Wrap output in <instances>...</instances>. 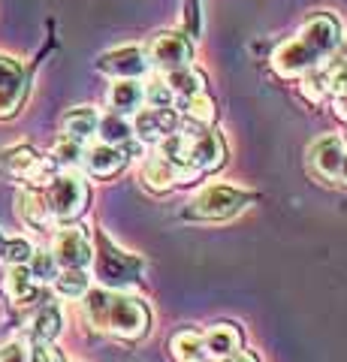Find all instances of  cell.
I'll list each match as a JSON object with an SVG mask.
<instances>
[{
  "label": "cell",
  "instance_id": "1",
  "mask_svg": "<svg viewBox=\"0 0 347 362\" xmlns=\"http://www.w3.org/2000/svg\"><path fill=\"white\" fill-rule=\"evenodd\" d=\"M341 21L332 13H317L296 30L293 40L272 52V70L281 78H302L311 70H320V64L341 49Z\"/></svg>",
  "mask_w": 347,
  "mask_h": 362
},
{
  "label": "cell",
  "instance_id": "2",
  "mask_svg": "<svg viewBox=\"0 0 347 362\" xmlns=\"http://www.w3.org/2000/svg\"><path fill=\"white\" fill-rule=\"evenodd\" d=\"M85 317L91 320V326L103 332H112L124 341H136L145 338L151 329V311L148 305L136 296L127 293L109 290V287H97L85 293Z\"/></svg>",
  "mask_w": 347,
  "mask_h": 362
},
{
  "label": "cell",
  "instance_id": "3",
  "mask_svg": "<svg viewBox=\"0 0 347 362\" xmlns=\"http://www.w3.org/2000/svg\"><path fill=\"white\" fill-rule=\"evenodd\" d=\"M254 202L251 190L233 187V185H208L187 202L182 218L187 221H230L239 211H245Z\"/></svg>",
  "mask_w": 347,
  "mask_h": 362
},
{
  "label": "cell",
  "instance_id": "4",
  "mask_svg": "<svg viewBox=\"0 0 347 362\" xmlns=\"http://www.w3.org/2000/svg\"><path fill=\"white\" fill-rule=\"evenodd\" d=\"M88 199H91V190H88V181L82 175L70 173V169L52 175L46 190V206L54 221H76L88 209Z\"/></svg>",
  "mask_w": 347,
  "mask_h": 362
},
{
  "label": "cell",
  "instance_id": "5",
  "mask_svg": "<svg viewBox=\"0 0 347 362\" xmlns=\"http://www.w3.org/2000/svg\"><path fill=\"white\" fill-rule=\"evenodd\" d=\"M148 64L154 70H160L163 76L172 73V70H182L194 61V42H190L187 33L182 30H163V33H154V40L148 42Z\"/></svg>",
  "mask_w": 347,
  "mask_h": 362
},
{
  "label": "cell",
  "instance_id": "6",
  "mask_svg": "<svg viewBox=\"0 0 347 362\" xmlns=\"http://www.w3.org/2000/svg\"><path fill=\"white\" fill-rule=\"evenodd\" d=\"M52 257L58 269H88V263L94 259V247L88 242V233L79 226H66L54 235L52 242Z\"/></svg>",
  "mask_w": 347,
  "mask_h": 362
},
{
  "label": "cell",
  "instance_id": "7",
  "mask_svg": "<svg viewBox=\"0 0 347 362\" xmlns=\"http://www.w3.org/2000/svg\"><path fill=\"white\" fill-rule=\"evenodd\" d=\"M97 70L112 78H142L151 70V64H148V54H145L142 45H121V49L100 54Z\"/></svg>",
  "mask_w": 347,
  "mask_h": 362
},
{
  "label": "cell",
  "instance_id": "8",
  "mask_svg": "<svg viewBox=\"0 0 347 362\" xmlns=\"http://www.w3.org/2000/svg\"><path fill=\"white\" fill-rule=\"evenodd\" d=\"M344 139L335 133H323L317 136L314 142L308 145V154H305V163L308 169L323 181H335L339 178V166H341V157H344Z\"/></svg>",
  "mask_w": 347,
  "mask_h": 362
},
{
  "label": "cell",
  "instance_id": "9",
  "mask_svg": "<svg viewBox=\"0 0 347 362\" xmlns=\"http://www.w3.org/2000/svg\"><path fill=\"white\" fill-rule=\"evenodd\" d=\"M223 160H227V145H223L220 133L208 130V127L190 130V166H194L199 175L218 173Z\"/></svg>",
  "mask_w": 347,
  "mask_h": 362
},
{
  "label": "cell",
  "instance_id": "10",
  "mask_svg": "<svg viewBox=\"0 0 347 362\" xmlns=\"http://www.w3.org/2000/svg\"><path fill=\"white\" fill-rule=\"evenodd\" d=\"M52 166L49 160H42V157L30 148V145H18V148H9L4 154V169L9 175L16 178H25V181H52Z\"/></svg>",
  "mask_w": 347,
  "mask_h": 362
},
{
  "label": "cell",
  "instance_id": "11",
  "mask_svg": "<svg viewBox=\"0 0 347 362\" xmlns=\"http://www.w3.org/2000/svg\"><path fill=\"white\" fill-rule=\"evenodd\" d=\"M178 130V115L172 109H139L133 121V136L145 145H158L163 136Z\"/></svg>",
  "mask_w": 347,
  "mask_h": 362
},
{
  "label": "cell",
  "instance_id": "12",
  "mask_svg": "<svg viewBox=\"0 0 347 362\" xmlns=\"http://www.w3.org/2000/svg\"><path fill=\"white\" fill-rule=\"evenodd\" d=\"M97 275H100V281H103L106 287L121 290V287H127V284L136 281L139 259H133V257L121 254V251H103L97 257Z\"/></svg>",
  "mask_w": 347,
  "mask_h": 362
},
{
  "label": "cell",
  "instance_id": "13",
  "mask_svg": "<svg viewBox=\"0 0 347 362\" xmlns=\"http://www.w3.org/2000/svg\"><path fill=\"white\" fill-rule=\"evenodd\" d=\"M82 163H85V169H88L91 175H97V178H112V175H118L121 169H124L127 151H124V148H115V145L97 142V145H91V148L85 151Z\"/></svg>",
  "mask_w": 347,
  "mask_h": 362
},
{
  "label": "cell",
  "instance_id": "14",
  "mask_svg": "<svg viewBox=\"0 0 347 362\" xmlns=\"http://www.w3.org/2000/svg\"><path fill=\"white\" fill-rule=\"evenodd\" d=\"M109 106L118 115H136V112L145 106V90L139 78H115L109 88Z\"/></svg>",
  "mask_w": 347,
  "mask_h": 362
},
{
  "label": "cell",
  "instance_id": "15",
  "mask_svg": "<svg viewBox=\"0 0 347 362\" xmlns=\"http://www.w3.org/2000/svg\"><path fill=\"white\" fill-rule=\"evenodd\" d=\"M97 139L103 142V145H115V148H124L127 154L136 148L139 151V139L133 142V124L124 118V115H118V112H109V115L100 118L97 124Z\"/></svg>",
  "mask_w": 347,
  "mask_h": 362
},
{
  "label": "cell",
  "instance_id": "16",
  "mask_svg": "<svg viewBox=\"0 0 347 362\" xmlns=\"http://www.w3.org/2000/svg\"><path fill=\"white\" fill-rule=\"evenodd\" d=\"M142 181L151 190H158V194H166V190L182 185V175H178V169L166 160V157H160L158 151H154L142 160Z\"/></svg>",
  "mask_w": 347,
  "mask_h": 362
},
{
  "label": "cell",
  "instance_id": "17",
  "mask_svg": "<svg viewBox=\"0 0 347 362\" xmlns=\"http://www.w3.org/2000/svg\"><path fill=\"white\" fill-rule=\"evenodd\" d=\"M206 335V354L208 359H223L230 354H236V350H242L245 344V335L236 323H215Z\"/></svg>",
  "mask_w": 347,
  "mask_h": 362
},
{
  "label": "cell",
  "instance_id": "18",
  "mask_svg": "<svg viewBox=\"0 0 347 362\" xmlns=\"http://www.w3.org/2000/svg\"><path fill=\"white\" fill-rule=\"evenodd\" d=\"M97 124H100L97 109L79 106V109H70V112H66L64 121H61V127H64L66 139H76V142L85 145L88 139H94V136H97Z\"/></svg>",
  "mask_w": 347,
  "mask_h": 362
},
{
  "label": "cell",
  "instance_id": "19",
  "mask_svg": "<svg viewBox=\"0 0 347 362\" xmlns=\"http://www.w3.org/2000/svg\"><path fill=\"white\" fill-rule=\"evenodd\" d=\"M166 85H170V90L178 97V100H187V97H196V94H206V85H208V78L203 70H196L194 64H187L182 66V70H172V73H166Z\"/></svg>",
  "mask_w": 347,
  "mask_h": 362
},
{
  "label": "cell",
  "instance_id": "20",
  "mask_svg": "<svg viewBox=\"0 0 347 362\" xmlns=\"http://www.w3.org/2000/svg\"><path fill=\"white\" fill-rule=\"evenodd\" d=\"M170 350L178 362H208L206 335L199 329H178L170 341Z\"/></svg>",
  "mask_w": 347,
  "mask_h": 362
},
{
  "label": "cell",
  "instance_id": "21",
  "mask_svg": "<svg viewBox=\"0 0 347 362\" xmlns=\"http://www.w3.org/2000/svg\"><path fill=\"white\" fill-rule=\"evenodd\" d=\"M64 329V314L61 308L54 302L49 305H42V308L33 314V320H30V341L37 344V341H54V338L61 335Z\"/></svg>",
  "mask_w": 347,
  "mask_h": 362
},
{
  "label": "cell",
  "instance_id": "22",
  "mask_svg": "<svg viewBox=\"0 0 347 362\" xmlns=\"http://www.w3.org/2000/svg\"><path fill=\"white\" fill-rule=\"evenodd\" d=\"M16 202H18V218L28 226H33V230H46L52 223V211L46 206V197L37 194V190H21Z\"/></svg>",
  "mask_w": 347,
  "mask_h": 362
},
{
  "label": "cell",
  "instance_id": "23",
  "mask_svg": "<svg viewBox=\"0 0 347 362\" xmlns=\"http://www.w3.org/2000/svg\"><path fill=\"white\" fill-rule=\"evenodd\" d=\"M4 287H6V296L16 305H25V302H30L33 296H37V281L30 278L28 266H9Z\"/></svg>",
  "mask_w": 347,
  "mask_h": 362
},
{
  "label": "cell",
  "instance_id": "24",
  "mask_svg": "<svg viewBox=\"0 0 347 362\" xmlns=\"http://www.w3.org/2000/svg\"><path fill=\"white\" fill-rule=\"evenodd\" d=\"M54 290L61 293L64 299H82L88 290H91V278H88L85 269H64L54 278Z\"/></svg>",
  "mask_w": 347,
  "mask_h": 362
},
{
  "label": "cell",
  "instance_id": "25",
  "mask_svg": "<svg viewBox=\"0 0 347 362\" xmlns=\"http://www.w3.org/2000/svg\"><path fill=\"white\" fill-rule=\"evenodd\" d=\"M182 112L187 121H194L196 127H211V121H215V100L208 94H196V97H187L182 100Z\"/></svg>",
  "mask_w": 347,
  "mask_h": 362
},
{
  "label": "cell",
  "instance_id": "26",
  "mask_svg": "<svg viewBox=\"0 0 347 362\" xmlns=\"http://www.w3.org/2000/svg\"><path fill=\"white\" fill-rule=\"evenodd\" d=\"M142 90H145V103H148V109H172L175 94L170 90L163 76H151L148 82L142 85Z\"/></svg>",
  "mask_w": 347,
  "mask_h": 362
},
{
  "label": "cell",
  "instance_id": "27",
  "mask_svg": "<svg viewBox=\"0 0 347 362\" xmlns=\"http://www.w3.org/2000/svg\"><path fill=\"white\" fill-rule=\"evenodd\" d=\"M28 272L37 284H52L58 278V263H54L52 251H33V257L28 259Z\"/></svg>",
  "mask_w": 347,
  "mask_h": 362
},
{
  "label": "cell",
  "instance_id": "28",
  "mask_svg": "<svg viewBox=\"0 0 347 362\" xmlns=\"http://www.w3.org/2000/svg\"><path fill=\"white\" fill-rule=\"evenodd\" d=\"M33 257V245L28 239H4L0 242V259H4L6 266H28V259Z\"/></svg>",
  "mask_w": 347,
  "mask_h": 362
},
{
  "label": "cell",
  "instance_id": "29",
  "mask_svg": "<svg viewBox=\"0 0 347 362\" xmlns=\"http://www.w3.org/2000/svg\"><path fill=\"white\" fill-rule=\"evenodd\" d=\"M82 157H85V145L64 136V139H58V145H54V151H52V163L64 166V169H73V166L82 163Z\"/></svg>",
  "mask_w": 347,
  "mask_h": 362
},
{
  "label": "cell",
  "instance_id": "30",
  "mask_svg": "<svg viewBox=\"0 0 347 362\" xmlns=\"http://www.w3.org/2000/svg\"><path fill=\"white\" fill-rule=\"evenodd\" d=\"M323 82H327V94L332 100L347 97V61H332L329 70H323Z\"/></svg>",
  "mask_w": 347,
  "mask_h": 362
},
{
  "label": "cell",
  "instance_id": "31",
  "mask_svg": "<svg viewBox=\"0 0 347 362\" xmlns=\"http://www.w3.org/2000/svg\"><path fill=\"white\" fill-rule=\"evenodd\" d=\"M299 90H302V97H308L314 106H320L323 100L329 97V94H327V82H323V73H317V70H311V73L302 76Z\"/></svg>",
  "mask_w": 347,
  "mask_h": 362
},
{
  "label": "cell",
  "instance_id": "32",
  "mask_svg": "<svg viewBox=\"0 0 347 362\" xmlns=\"http://www.w3.org/2000/svg\"><path fill=\"white\" fill-rule=\"evenodd\" d=\"M16 85H28L25 78V66L9 54H0V88H16Z\"/></svg>",
  "mask_w": 347,
  "mask_h": 362
},
{
  "label": "cell",
  "instance_id": "33",
  "mask_svg": "<svg viewBox=\"0 0 347 362\" xmlns=\"http://www.w3.org/2000/svg\"><path fill=\"white\" fill-rule=\"evenodd\" d=\"M25 90L28 85H16V88H0V118H9L16 115L21 100H25Z\"/></svg>",
  "mask_w": 347,
  "mask_h": 362
},
{
  "label": "cell",
  "instance_id": "34",
  "mask_svg": "<svg viewBox=\"0 0 347 362\" xmlns=\"http://www.w3.org/2000/svg\"><path fill=\"white\" fill-rule=\"evenodd\" d=\"M28 362H66V359H64L61 350L54 347V341H37L30 347Z\"/></svg>",
  "mask_w": 347,
  "mask_h": 362
},
{
  "label": "cell",
  "instance_id": "35",
  "mask_svg": "<svg viewBox=\"0 0 347 362\" xmlns=\"http://www.w3.org/2000/svg\"><path fill=\"white\" fill-rule=\"evenodd\" d=\"M0 362H28V350L18 341H9L0 347Z\"/></svg>",
  "mask_w": 347,
  "mask_h": 362
},
{
  "label": "cell",
  "instance_id": "36",
  "mask_svg": "<svg viewBox=\"0 0 347 362\" xmlns=\"http://www.w3.org/2000/svg\"><path fill=\"white\" fill-rule=\"evenodd\" d=\"M215 362H260V356L251 354V350H236V354H230L223 359H215Z\"/></svg>",
  "mask_w": 347,
  "mask_h": 362
},
{
  "label": "cell",
  "instance_id": "37",
  "mask_svg": "<svg viewBox=\"0 0 347 362\" xmlns=\"http://www.w3.org/2000/svg\"><path fill=\"white\" fill-rule=\"evenodd\" d=\"M335 181H341V185L347 187V148H344V157H341V166H339V178Z\"/></svg>",
  "mask_w": 347,
  "mask_h": 362
},
{
  "label": "cell",
  "instance_id": "38",
  "mask_svg": "<svg viewBox=\"0 0 347 362\" xmlns=\"http://www.w3.org/2000/svg\"><path fill=\"white\" fill-rule=\"evenodd\" d=\"M335 106H339V115L347 121V97H341V100H335Z\"/></svg>",
  "mask_w": 347,
  "mask_h": 362
},
{
  "label": "cell",
  "instance_id": "39",
  "mask_svg": "<svg viewBox=\"0 0 347 362\" xmlns=\"http://www.w3.org/2000/svg\"><path fill=\"white\" fill-rule=\"evenodd\" d=\"M4 239H6V235H4V233H0V242H4Z\"/></svg>",
  "mask_w": 347,
  "mask_h": 362
}]
</instances>
